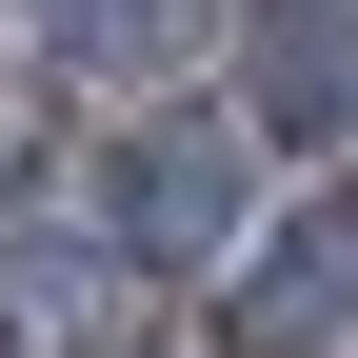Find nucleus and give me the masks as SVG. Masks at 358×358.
<instances>
[{
	"label": "nucleus",
	"mask_w": 358,
	"mask_h": 358,
	"mask_svg": "<svg viewBox=\"0 0 358 358\" xmlns=\"http://www.w3.org/2000/svg\"><path fill=\"white\" fill-rule=\"evenodd\" d=\"M120 199H140V239H219V199H239V179H219L199 140H159L140 179H120Z\"/></svg>",
	"instance_id": "1"
}]
</instances>
